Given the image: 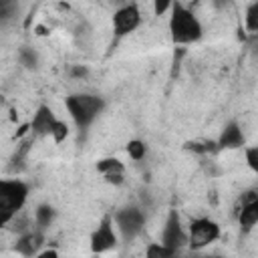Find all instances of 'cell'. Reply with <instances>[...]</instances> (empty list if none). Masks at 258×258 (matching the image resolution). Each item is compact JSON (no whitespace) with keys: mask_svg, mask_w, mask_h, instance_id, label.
I'll return each instance as SVG.
<instances>
[{"mask_svg":"<svg viewBox=\"0 0 258 258\" xmlns=\"http://www.w3.org/2000/svg\"><path fill=\"white\" fill-rule=\"evenodd\" d=\"M54 216H56V212H54L52 206H48V204H40V206L34 210V224H36V230L42 232L44 228H48V226L52 224Z\"/></svg>","mask_w":258,"mask_h":258,"instance_id":"13","label":"cell"},{"mask_svg":"<svg viewBox=\"0 0 258 258\" xmlns=\"http://www.w3.org/2000/svg\"><path fill=\"white\" fill-rule=\"evenodd\" d=\"M183 147H185L187 151L198 153V155H214V153L220 151L218 145H216V141H212V139H196V141H187Z\"/></svg>","mask_w":258,"mask_h":258,"instance_id":"14","label":"cell"},{"mask_svg":"<svg viewBox=\"0 0 258 258\" xmlns=\"http://www.w3.org/2000/svg\"><path fill=\"white\" fill-rule=\"evenodd\" d=\"M167 10H171V2H167V0H157V2L153 4L155 16H161V14H165Z\"/></svg>","mask_w":258,"mask_h":258,"instance_id":"22","label":"cell"},{"mask_svg":"<svg viewBox=\"0 0 258 258\" xmlns=\"http://www.w3.org/2000/svg\"><path fill=\"white\" fill-rule=\"evenodd\" d=\"M117 246V234H115V228H113V218L111 216H105L97 230L91 234V252L93 254H105L109 250H113Z\"/></svg>","mask_w":258,"mask_h":258,"instance_id":"8","label":"cell"},{"mask_svg":"<svg viewBox=\"0 0 258 258\" xmlns=\"http://www.w3.org/2000/svg\"><path fill=\"white\" fill-rule=\"evenodd\" d=\"M220 238V226L210 218H194L189 224L187 246L191 250H202Z\"/></svg>","mask_w":258,"mask_h":258,"instance_id":"4","label":"cell"},{"mask_svg":"<svg viewBox=\"0 0 258 258\" xmlns=\"http://www.w3.org/2000/svg\"><path fill=\"white\" fill-rule=\"evenodd\" d=\"M103 177H105L107 183H113V185H121V183L125 181L123 173H111V175H103Z\"/></svg>","mask_w":258,"mask_h":258,"instance_id":"24","label":"cell"},{"mask_svg":"<svg viewBox=\"0 0 258 258\" xmlns=\"http://www.w3.org/2000/svg\"><path fill=\"white\" fill-rule=\"evenodd\" d=\"M97 171L101 175H111V173H123L125 165L123 161H119L117 157H103L97 161Z\"/></svg>","mask_w":258,"mask_h":258,"instance_id":"15","label":"cell"},{"mask_svg":"<svg viewBox=\"0 0 258 258\" xmlns=\"http://www.w3.org/2000/svg\"><path fill=\"white\" fill-rule=\"evenodd\" d=\"M216 145H218V149H238V147H242L244 145V131H242V127L236 121H230L222 129Z\"/></svg>","mask_w":258,"mask_h":258,"instance_id":"11","label":"cell"},{"mask_svg":"<svg viewBox=\"0 0 258 258\" xmlns=\"http://www.w3.org/2000/svg\"><path fill=\"white\" fill-rule=\"evenodd\" d=\"M20 60H22V64H26V67H34V64H36V54H34V50L24 48V50L20 52Z\"/></svg>","mask_w":258,"mask_h":258,"instance_id":"21","label":"cell"},{"mask_svg":"<svg viewBox=\"0 0 258 258\" xmlns=\"http://www.w3.org/2000/svg\"><path fill=\"white\" fill-rule=\"evenodd\" d=\"M244 22H246V30L250 34H254L258 30V2H252L246 10V16H244Z\"/></svg>","mask_w":258,"mask_h":258,"instance_id":"17","label":"cell"},{"mask_svg":"<svg viewBox=\"0 0 258 258\" xmlns=\"http://www.w3.org/2000/svg\"><path fill=\"white\" fill-rule=\"evenodd\" d=\"M236 214H238V224L242 226V230H252L258 222V200L238 206Z\"/></svg>","mask_w":258,"mask_h":258,"instance_id":"12","label":"cell"},{"mask_svg":"<svg viewBox=\"0 0 258 258\" xmlns=\"http://www.w3.org/2000/svg\"><path fill=\"white\" fill-rule=\"evenodd\" d=\"M127 153H129V157L133 161H141L145 157V153H147V147H145V143L141 139H131L127 143Z\"/></svg>","mask_w":258,"mask_h":258,"instance_id":"18","label":"cell"},{"mask_svg":"<svg viewBox=\"0 0 258 258\" xmlns=\"http://www.w3.org/2000/svg\"><path fill=\"white\" fill-rule=\"evenodd\" d=\"M34 258H60L58 256V252L56 250H52V248H46V250H40Z\"/></svg>","mask_w":258,"mask_h":258,"instance_id":"25","label":"cell"},{"mask_svg":"<svg viewBox=\"0 0 258 258\" xmlns=\"http://www.w3.org/2000/svg\"><path fill=\"white\" fill-rule=\"evenodd\" d=\"M204 34L202 22L198 20V16L185 8L179 2H171V10H169V36L173 44H191L198 42Z\"/></svg>","mask_w":258,"mask_h":258,"instance_id":"1","label":"cell"},{"mask_svg":"<svg viewBox=\"0 0 258 258\" xmlns=\"http://www.w3.org/2000/svg\"><path fill=\"white\" fill-rule=\"evenodd\" d=\"M42 244H44V234L40 230H28L14 240V252L20 254L22 258H34L42 250Z\"/></svg>","mask_w":258,"mask_h":258,"instance_id":"9","label":"cell"},{"mask_svg":"<svg viewBox=\"0 0 258 258\" xmlns=\"http://www.w3.org/2000/svg\"><path fill=\"white\" fill-rule=\"evenodd\" d=\"M115 226L125 240H133L145 226V214L139 208H123L115 214Z\"/></svg>","mask_w":258,"mask_h":258,"instance_id":"7","label":"cell"},{"mask_svg":"<svg viewBox=\"0 0 258 258\" xmlns=\"http://www.w3.org/2000/svg\"><path fill=\"white\" fill-rule=\"evenodd\" d=\"M64 107H67L69 115L73 117L75 125H77L79 129H87V127L97 119V115L103 111L105 101H103L101 97H97V95L81 93V95H71V97H67Z\"/></svg>","mask_w":258,"mask_h":258,"instance_id":"3","label":"cell"},{"mask_svg":"<svg viewBox=\"0 0 258 258\" xmlns=\"http://www.w3.org/2000/svg\"><path fill=\"white\" fill-rule=\"evenodd\" d=\"M87 75H89V69L83 67V64H75V67L71 69V77H73V79H85Z\"/></svg>","mask_w":258,"mask_h":258,"instance_id":"23","label":"cell"},{"mask_svg":"<svg viewBox=\"0 0 258 258\" xmlns=\"http://www.w3.org/2000/svg\"><path fill=\"white\" fill-rule=\"evenodd\" d=\"M28 198V185L20 179H0V230L20 214Z\"/></svg>","mask_w":258,"mask_h":258,"instance_id":"2","label":"cell"},{"mask_svg":"<svg viewBox=\"0 0 258 258\" xmlns=\"http://www.w3.org/2000/svg\"><path fill=\"white\" fill-rule=\"evenodd\" d=\"M141 24V12L137 4H123L113 12V34L117 38H123L137 30Z\"/></svg>","mask_w":258,"mask_h":258,"instance_id":"5","label":"cell"},{"mask_svg":"<svg viewBox=\"0 0 258 258\" xmlns=\"http://www.w3.org/2000/svg\"><path fill=\"white\" fill-rule=\"evenodd\" d=\"M173 258H175V256H173Z\"/></svg>","mask_w":258,"mask_h":258,"instance_id":"28","label":"cell"},{"mask_svg":"<svg viewBox=\"0 0 258 258\" xmlns=\"http://www.w3.org/2000/svg\"><path fill=\"white\" fill-rule=\"evenodd\" d=\"M50 137L54 143H62L67 137H69V125L62 121V119H56L52 129H50Z\"/></svg>","mask_w":258,"mask_h":258,"instance_id":"19","label":"cell"},{"mask_svg":"<svg viewBox=\"0 0 258 258\" xmlns=\"http://www.w3.org/2000/svg\"><path fill=\"white\" fill-rule=\"evenodd\" d=\"M159 244H163L165 248H169L171 252L177 254L179 248H183L187 244V234L185 230L181 228V220H179V214L177 210H171L165 224H163V230H161V240Z\"/></svg>","mask_w":258,"mask_h":258,"instance_id":"6","label":"cell"},{"mask_svg":"<svg viewBox=\"0 0 258 258\" xmlns=\"http://www.w3.org/2000/svg\"><path fill=\"white\" fill-rule=\"evenodd\" d=\"M173 256H175V252H171L169 248H165L159 242H151L145 248V258H173Z\"/></svg>","mask_w":258,"mask_h":258,"instance_id":"16","label":"cell"},{"mask_svg":"<svg viewBox=\"0 0 258 258\" xmlns=\"http://www.w3.org/2000/svg\"><path fill=\"white\" fill-rule=\"evenodd\" d=\"M246 163L252 171H258V147H248L246 149Z\"/></svg>","mask_w":258,"mask_h":258,"instance_id":"20","label":"cell"},{"mask_svg":"<svg viewBox=\"0 0 258 258\" xmlns=\"http://www.w3.org/2000/svg\"><path fill=\"white\" fill-rule=\"evenodd\" d=\"M54 121H56V117H54L52 109L48 105H40L34 111L32 121L28 123V127H30V131L34 135H50V129H52Z\"/></svg>","mask_w":258,"mask_h":258,"instance_id":"10","label":"cell"},{"mask_svg":"<svg viewBox=\"0 0 258 258\" xmlns=\"http://www.w3.org/2000/svg\"><path fill=\"white\" fill-rule=\"evenodd\" d=\"M0 248H2V246H0Z\"/></svg>","mask_w":258,"mask_h":258,"instance_id":"27","label":"cell"},{"mask_svg":"<svg viewBox=\"0 0 258 258\" xmlns=\"http://www.w3.org/2000/svg\"><path fill=\"white\" fill-rule=\"evenodd\" d=\"M202 258H210V256H202Z\"/></svg>","mask_w":258,"mask_h":258,"instance_id":"26","label":"cell"}]
</instances>
